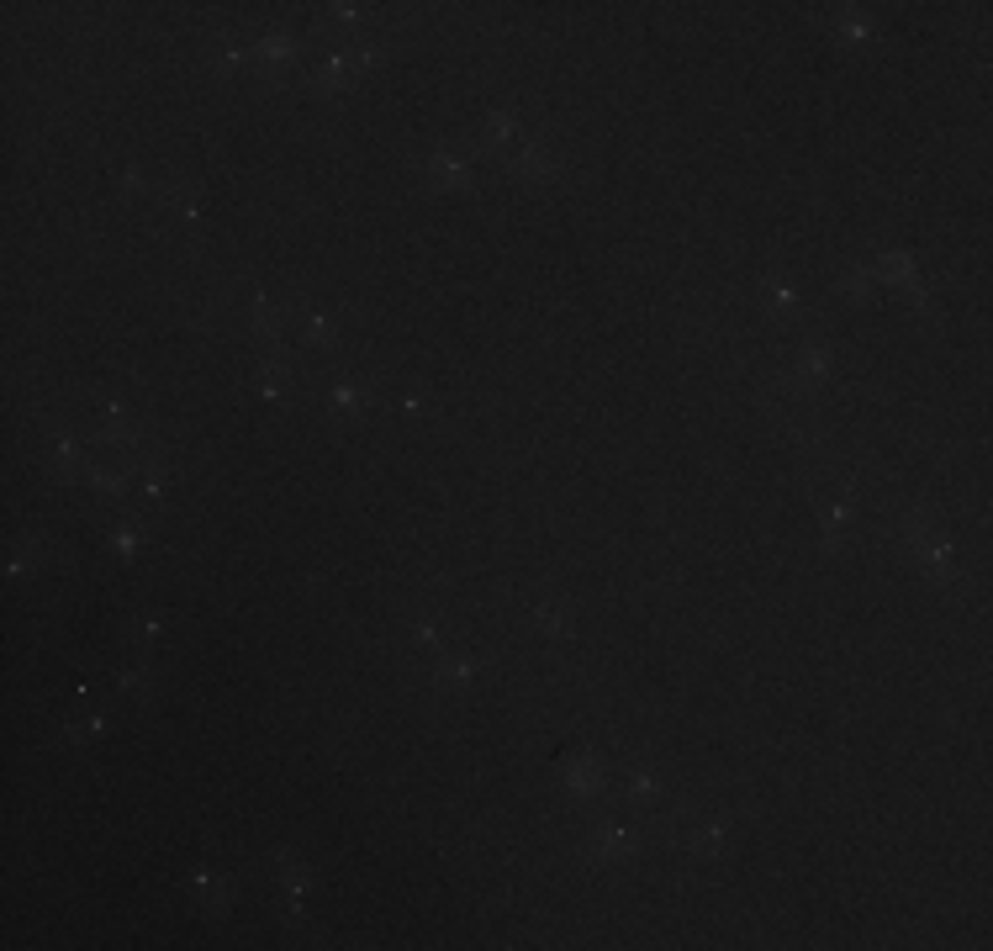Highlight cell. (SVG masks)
<instances>
[{
	"label": "cell",
	"mask_w": 993,
	"mask_h": 951,
	"mask_svg": "<svg viewBox=\"0 0 993 951\" xmlns=\"http://www.w3.org/2000/svg\"><path fill=\"white\" fill-rule=\"evenodd\" d=\"M835 286H840V296H856V302H861V296L877 286V275H872V265H846Z\"/></svg>",
	"instance_id": "obj_25"
},
{
	"label": "cell",
	"mask_w": 993,
	"mask_h": 951,
	"mask_svg": "<svg viewBox=\"0 0 993 951\" xmlns=\"http://www.w3.org/2000/svg\"><path fill=\"white\" fill-rule=\"evenodd\" d=\"M471 682H476V656H465V650H439V661H434L439 693H465Z\"/></svg>",
	"instance_id": "obj_7"
},
{
	"label": "cell",
	"mask_w": 993,
	"mask_h": 951,
	"mask_svg": "<svg viewBox=\"0 0 993 951\" xmlns=\"http://www.w3.org/2000/svg\"><path fill=\"white\" fill-rule=\"evenodd\" d=\"M96 423H101V439H122V444L138 439V423H133V413H127L122 402H101Z\"/></svg>",
	"instance_id": "obj_14"
},
{
	"label": "cell",
	"mask_w": 993,
	"mask_h": 951,
	"mask_svg": "<svg viewBox=\"0 0 993 951\" xmlns=\"http://www.w3.org/2000/svg\"><path fill=\"white\" fill-rule=\"evenodd\" d=\"M624 798H629V804H655V798H661V782H655V772L650 767H629L624 772Z\"/></svg>",
	"instance_id": "obj_18"
},
{
	"label": "cell",
	"mask_w": 993,
	"mask_h": 951,
	"mask_svg": "<svg viewBox=\"0 0 993 951\" xmlns=\"http://www.w3.org/2000/svg\"><path fill=\"white\" fill-rule=\"evenodd\" d=\"M254 59H259V64H270V69L296 64V37H291V32H265V37L254 43Z\"/></svg>",
	"instance_id": "obj_15"
},
{
	"label": "cell",
	"mask_w": 993,
	"mask_h": 951,
	"mask_svg": "<svg viewBox=\"0 0 993 951\" xmlns=\"http://www.w3.org/2000/svg\"><path fill=\"white\" fill-rule=\"evenodd\" d=\"M296 323H302V339L317 344V349L339 339V317H333L328 307H296Z\"/></svg>",
	"instance_id": "obj_11"
},
{
	"label": "cell",
	"mask_w": 993,
	"mask_h": 951,
	"mask_svg": "<svg viewBox=\"0 0 993 951\" xmlns=\"http://www.w3.org/2000/svg\"><path fill=\"white\" fill-rule=\"evenodd\" d=\"M835 32H840V37H856V43L877 37V27H872V22H861V16H851V11H840V16H835Z\"/></svg>",
	"instance_id": "obj_29"
},
{
	"label": "cell",
	"mask_w": 993,
	"mask_h": 951,
	"mask_svg": "<svg viewBox=\"0 0 993 951\" xmlns=\"http://www.w3.org/2000/svg\"><path fill=\"white\" fill-rule=\"evenodd\" d=\"M80 460H85L80 439H74L69 428H53V434H48V465H53V471H59V476H74V471H80Z\"/></svg>",
	"instance_id": "obj_12"
},
{
	"label": "cell",
	"mask_w": 993,
	"mask_h": 951,
	"mask_svg": "<svg viewBox=\"0 0 993 951\" xmlns=\"http://www.w3.org/2000/svg\"><path fill=\"white\" fill-rule=\"evenodd\" d=\"M412 645H418V650H434V656H439V650H444V629H439L434 619H418V624H412Z\"/></svg>",
	"instance_id": "obj_28"
},
{
	"label": "cell",
	"mask_w": 993,
	"mask_h": 951,
	"mask_svg": "<svg viewBox=\"0 0 993 951\" xmlns=\"http://www.w3.org/2000/svg\"><path fill=\"white\" fill-rule=\"evenodd\" d=\"M106 545H111V555H117V561H138V550H143V529L117 524V529L106 534Z\"/></svg>",
	"instance_id": "obj_23"
},
{
	"label": "cell",
	"mask_w": 993,
	"mask_h": 951,
	"mask_svg": "<svg viewBox=\"0 0 993 951\" xmlns=\"http://www.w3.org/2000/svg\"><path fill=\"white\" fill-rule=\"evenodd\" d=\"M212 59L222 64V69H238V64H249L254 59V43H243V37H217V48H212Z\"/></svg>",
	"instance_id": "obj_22"
},
{
	"label": "cell",
	"mask_w": 993,
	"mask_h": 951,
	"mask_svg": "<svg viewBox=\"0 0 993 951\" xmlns=\"http://www.w3.org/2000/svg\"><path fill=\"white\" fill-rule=\"evenodd\" d=\"M111 682H117V693L122 698H133V703H154L159 698V671L148 666V661H127V666H117L111 671Z\"/></svg>",
	"instance_id": "obj_6"
},
{
	"label": "cell",
	"mask_w": 993,
	"mask_h": 951,
	"mask_svg": "<svg viewBox=\"0 0 993 951\" xmlns=\"http://www.w3.org/2000/svg\"><path fill=\"white\" fill-rule=\"evenodd\" d=\"M423 175L434 180V185H444V191H471V185H476L471 159H465V154H449V148H439V154L423 164Z\"/></svg>",
	"instance_id": "obj_5"
},
{
	"label": "cell",
	"mask_w": 993,
	"mask_h": 951,
	"mask_svg": "<svg viewBox=\"0 0 993 951\" xmlns=\"http://www.w3.org/2000/svg\"><path fill=\"white\" fill-rule=\"evenodd\" d=\"M254 386H259V397H265V402H280V397H286V391H291V370L270 360V365H259Z\"/></svg>",
	"instance_id": "obj_20"
},
{
	"label": "cell",
	"mask_w": 993,
	"mask_h": 951,
	"mask_svg": "<svg viewBox=\"0 0 993 951\" xmlns=\"http://www.w3.org/2000/svg\"><path fill=\"white\" fill-rule=\"evenodd\" d=\"M724 835H729V819L714 814V819H698V825L687 830L682 846H687L692 856H719V851H724Z\"/></svg>",
	"instance_id": "obj_10"
},
{
	"label": "cell",
	"mask_w": 993,
	"mask_h": 951,
	"mask_svg": "<svg viewBox=\"0 0 993 951\" xmlns=\"http://www.w3.org/2000/svg\"><path fill=\"white\" fill-rule=\"evenodd\" d=\"M117 185H122L127 196H138V191H148V175H143V170H122V175H117Z\"/></svg>",
	"instance_id": "obj_30"
},
{
	"label": "cell",
	"mask_w": 993,
	"mask_h": 951,
	"mask_svg": "<svg viewBox=\"0 0 993 951\" xmlns=\"http://www.w3.org/2000/svg\"><path fill=\"white\" fill-rule=\"evenodd\" d=\"M851 518H856V513H851V502L840 497V492H835V497H830V492H819V539H824V550H830V555H835L840 545H846Z\"/></svg>",
	"instance_id": "obj_4"
},
{
	"label": "cell",
	"mask_w": 993,
	"mask_h": 951,
	"mask_svg": "<svg viewBox=\"0 0 993 951\" xmlns=\"http://www.w3.org/2000/svg\"><path fill=\"white\" fill-rule=\"evenodd\" d=\"M344 85H349V53L344 48H328L323 59L312 64V90H317V96H339Z\"/></svg>",
	"instance_id": "obj_8"
},
{
	"label": "cell",
	"mask_w": 993,
	"mask_h": 951,
	"mask_svg": "<svg viewBox=\"0 0 993 951\" xmlns=\"http://www.w3.org/2000/svg\"><path fill=\"white\" fill-rule=\"evenodd\" d=\"M323 402L333 407V413H360V407L370 402V386H365V381H354V376H339V381H328Z\"/></svg>",
	"instance_id": "obj_13"
},
{
	"label": "cell",
	"mask_w": 993,
	"mask_h": 951,
	"mask_svg": "<svg viewBox=\"0 0 993 951\" xmlns=\"http://www.w3.org/2000/svg\"><path fill=\"white\" fill-rule=\"evenodd\" d=\"M249 323H254V333H259L265 344H280V339H286V307H275L265 291H259L254 302H249Z\"/></svg>",
	"instance_id": "obj_9"
},
{
	"label": "cell",
	"mask_w": 993,
	"mask_h": 951,
	"mask_svg": "<svg viewBox=\"0 0 993 951\" xmlns=\"http://www.w3.org/2000/svg\"><path fill=\"white\" fill-rule=\"evenodd\" d=\"M486 138L492 143H523L529 133H523V122H518V111H508V106H497V111H486Z\"/></svg>",
	"instance_id": "obj_17"
},
{
	"label": "cell",
	"mask_w": 993,
	"mask_h": 951,
	"mask_svg": "<svg viewBox=\"0 0 993 951\" xmlns=\"http://www.w3.org/2000/svg\"><path fill=\"white\" fill-rule=\"evenodd\" d=\"M191 888H196V899L206 909H228V899H233V883L222 878V872H212V867H201L196 878H191Z\"/></svg>",
	"instance_id": "obj_16"
},
{
	"label": "cell",
	"mask_w": 993,
	"mask_h": 951,
	"mask_svg": "<svg viewBox=\"0 0 993 951\" xmlns=\"http://www.w3.org/2000/svg\"><path fill=\"white\" fill-rule=\"evenodd\" d=\"M138 487H143V497H148V502H164V492H170V465H164V460H148Z\"/></svg>",
	"instance_id": "obj_26"
},
{
	"label": "cell",
	"mask_w": 993,
	"mask_h": 951,
	"mask_svg": "<svg viewBox=\"0 0 993 951\" xmlns=\"http://www.w3.org/2000/svg\"><path fill=\"white\" fill-rule=\"evenodd\" d=\"M766 307H772L777 317H798V286H788V281H772V286H766Z\"/></svg>",
	"instance_id": "obj_27"
},
{
	"label": "cell",
	"mask_w": 993,
	"mask_h": 951,
	"mask_svg": "<svg viewBox=\"0 0 993 951\" xmlns=\"http://www.w3.org/2000/svg\"><path fill=\"white\" fill-rule=\"evenodd\" d=\"M328 11H333V22H339V27H354L365 16V6H328Z\"/></svg>",
	"instance_id": "obj_31"
},
{
	"label": "cell",
	"mask_w": 993,
	"mask_h": 951,
	"mask_svg": "<svg viewBox=\"0 0 993 951\" xmlns=\"http://www.w3.org/2000/svg\"><path fill=\"white\" fill-rule=\"evenodd\" d=\"M534 629L550 634V640H566V634H571V613L545 598V603H534Z\"/></svg>",
	"instance_id": "obj_19"
},
{
	"label": "cell",
	"mask_w": 993,
	"mask_h": 951,
	"mask_svg": "<svg viewBox=\"0 0 993 951\" xmlns=\"http://www.w3.org/2000/svg\"><path fill=\"white\" fill-rule=\"evenodd\" d=\"M560 767V782H566L571 793H582V798H592V793H603L608 788V772H603V761H597L592 751H566L555 761Z\"/></svg>",
	"instance_id": "obj_2"
},
{
	"label": "cell",
	"mask_w": 993,
	"mask_h": 951,
	"mask_svg": "<svg viewBox=\"0 0 993 951\" xmlns=\"http://www.w3.org/2000/svg\"><path fill=\"white\" fill-rule=\"evenodd\" d=\"M587 851L597 856V862H629V856L640 851V835H634V830L624 825V819H608V825H597V830H592Z\"/></svg>",
	"instance_id": "obj_3"
},
{
	"label": "cell",
	"mask_w": 993,
	"mask_h": 951,
	"mask_svg": "<svg viewBox=\"0 0 993 951\" xmlns=\"http://www.w3.org/2000/svg\"><path fill=\"white\" fill-rule=\"evenodd\" d=\"M85 481H90V487H96L101 497H122V492H127V471H122V465H117V471H111V465H90Z\"/></svg>",
	"instance_id": "obj_24"
},
{
	"label": "cell",
	"mask_w": 993,
	"mask_h": 951,
	"mask_svg": "<svg viewBox=\"0 0 993 951\" xmlns=\"http://www.w3.org/2000/svg\"><path fill=\"white\" fill-rule=\"evenodd\" d=\"M159 634H164V619H159V613H138L133 629H127V640H133V650H143V656H148V650L159 645Z\"/></svg>",
	"instance_id": "obj_21"
},
{
	"label": "cell",
	"mask_w": 993,
	"mask_h": 951,
	"mask_svg": "<svg viewBox=\"0 0 993 951\" xmlns=\"http://www.w3.org/2000/svg\"><path fill=\"white\" fill-rule=\"evenodd\" d=\"M508 175H523V180H555L560 175V154L545 143V138H523L508 148Z\"/></svg>",
	"instance_id": "obj_1"
}]
</instances>
